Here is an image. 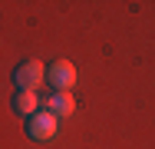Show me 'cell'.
Returning a JSON list of instances; mask_svg holds the SVG:
<instances>
[{"instance_id": "6da1fadb", "label": "cell", "mask_w": 155, "mask_h": 149, "mask_svg": "<svg viewBox=\"0 0 155 149\" xmlns=\"http://www.w3.org/2000/svg\"><path fill=\"white\" fill-rule=\"evenodd\" d=\"M13 80H17V86L23 89V93H33V89L46 80V70H43V63H40V60H27V63H20V66H17Z\"/></svg>"}, {"instance_id": "7a4b0ae2", "label": "cell", "mask_w": 155, "mask_h": 149, "mask_svg": "<svg viewBox=\"0 0 155 149\" xmlns=\"http://www.w3.org/2000/svg\"><path fill=\"white\" fill-rule=\"evenodd\" d=\"M46 80H50V86H56V93H69L76 86V66L69 60H56L46 70Z\"/></svg>"}, {"instance_id": "3957f363", "label": "cell", "mask_w": 155, "mask_h": 149, "mask_svg": "<svg viewBox=\"0 0 155 149\" xmlns=\"http://www.w3.org/2000/svg\"><path fill=\"white\" fill-rule=\"evenodd\" d=\"M53 136H56V116L53 113H33L30 116V139L46 143Z\"/></svg>"}, {"instance_id": "277c9868", "label": "cell", "mask_w": 155, "mask_h": 149, "mask_svg": "<svg viewBox=\"0 0 155 149\" xmlns=\"http://www.w3.org/2000/svg\"><path fill=\"white\" fill-rule=\"evenodd\" d=\"M46 109L53 113V116H73V109H76V99H73V93H53L50 96V103H46Z\"/></svg>"}, {"instance_id": "5b68a950", "label": "cell", "mask_w": 155, "mask_h": 149, "mask_svg": "<svg viewBox=\"0 0 155 149\" xmlns=\"http://www.w3.org/2000/svg\"><path fill=\"white\" fill-rule=\"evenodd\" d=\"M36 106H40V103H36V93H23V89H20V93L13 96V109H17L20 116H33Z\"/></svg>"}]
</instances>
